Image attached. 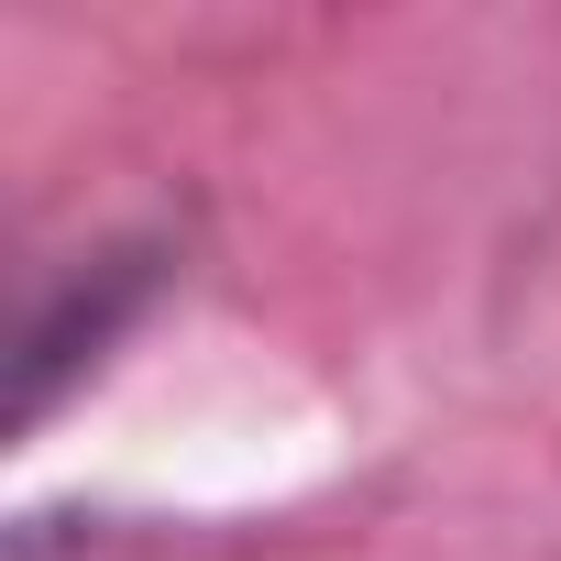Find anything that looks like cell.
<instances>
[{"mask_svg":"<svg viewBox=\"0 0 561 561\" xmlns=\"http://www.w3.org/2000/svg\"><path fill=\"white\" fill-rule=\"evenodd\" d=\"M154 287H165V242H100V253H78L56 287L34 298V320H23V430H45L56 419V397L78 386V375H100L111 364V342L154 309Z\"/></svg>","mask_w":561,"mask_h":561,"instance_id":"obj_1","label":"cell"}]
</instances>
